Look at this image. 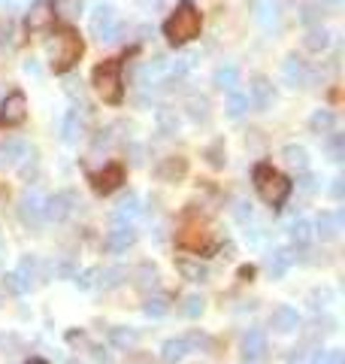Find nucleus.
Instances as JSON below:
<instances>
[{"label":"nucleus","mask_w":345,"mask_h":364,"mask_svg":"<svg viewBox=\"0 0 345 364\" xmlns=\"http://www.w3.org/2000/svg\"><path fill=\"white\" fill-rule=\"evenodd\" d=\"M200 25H203V18L197 13V6L188 4V0H182V4L176 6V13L164 21V37L172 46H185L200 33Z\"/></svg>","instance_id":"obj_2"},{"label":"nucleus","mask_w":345,"mask_h":364,"mask_svg":"<svg viewBox=\"0 0 345 364\" xmlns=\"http://www.w3.org/2000/svg\"><path fill=\"white\" fill-rule=\"evenodd\" d=\"M303 46H306L309 52H324L327 46H330V33H327L324 28H312V31H309L306 37H303Z\"/></svg>","instance_id":"obj_32"},{"label":"nucleus","mask_w":345,"mask_h":364,"mask_svg":"<svg viewBox=\"0 0 345 364\" xmlns=\"http://www.w3.org/2000/svg\"><path fill=\"white\" fill-rule=\"evenodd\" d=\"M55 273H61V277H73V261H61V264L55 267Z\"/></svg>","instance_id":"obj_47"},{"label":"nucleus","mask_w":345,"mask_h":364,"mask_svg":"<svg viewBox=\"0 0 345 364\" xmlns=\"http://www.w3.org/2000/svg\"><path fill=\"white\" fill-rule=\"evenodd\" d=\"M6 4H9V6H16V9H18V6H28V4H31V0H6Z\"/></svg>","instance_id":"obj_50"},{"label":"nucleus","mask_w":345,"mask_h":364,"mask_svg":"<svg viewBox=\"0 0 345 364\" xmlns=\"http://www.w3.org/2000/svg\"><path fill=\"white\" fill-rule=\"evenodd\" d=\"M158 128H160V134H164V136H172V134H176L179 131V119H176V112H170L167 107L164 109H158Z\"/></svg>","instance_id":"obj_34"},{"label":"nucleus","mask_w":345,"mask_h":364,"mask_svg":"<svg viewBox=\"0 0 345 364\" xmlns=\"http://www.w3.org/2000/svg\"><path fill=\"white\" fill-rule=\"evenodd\" d=\"M73 195L70 191H61V195H55V198H45V219H52V222H64L67 215L73 213Z\"/></svg>","instance_id":"obj_12"},{"label":"nucleus","mask_w":345,"mask_h":364,"mask_svg":"<svg viewBox=\"0 0 345 364\" xmlns=\"http://www.w3.org/2000/svg\"><path fill=\"white\" fill-rule=\"evenodd\" d=\"M255 186H258V195L270 203V207H282L291 195V182H288L282 173H275L273 167L267 164H258L255 167Z\"/></svg>","instance_id":"obj_3"},{"label":"nucleus","mask_w":345,"mask_h":364,"mask_svg":"<svg viewBox=\"0 0 345 364\" xmlns=\"http://www.w3.org/2000/svg\"><path fill=\"white\" fill-rule=\"evenodd\" d=\"M315 18H318L315 6H312V4H306V6H303V21H315Z\"/></svg>","instance_id":"obj_48"},{"label":"nucleus","mask_w":345,"mask_h":364,"mask_svg":"<svg viewBox=\"0 0 345 364\" xmlns=\"http://www.w3.org/2000/svg\"><path fill=\"white\" fill-rule=\"evenodd\" d=\"M270 325L279 334H291V331H297V325H300V316H297L294 306H275L270 316Z\"/></svg>","instance_id":"obj_16"},{"label":"nucleus","mask_w":345,"mask_h":364,"mask_svg":"<svg viewBox=\"0 0 345 364\" xmlns=\"http://www.w3.org/2000/svg\"><path fill=\"white\" fill-rule=\"evenodd\" d=\"M179 246L191 249V252H206L215 246V231L206 222H191L179 231Z\"/></svg>","instance_id":"obj_6"},{"label":"nucleus","mask_w":345,"mask_h":364,"mask_svg":"<svg viewBox=\"0 0 345 364\" xmlns=\"http://www.w3.org/2000/svg\"><path fill=\"white\" fill-rule=\"evenodd\" d=\"M282 76H285V82L291 85V88H303L309 85V70H306V64L297 58V55H288L285 64H282Z\"/></svg>","instance_id":"obj_13"},{"label":"nucleus","mask_w":345,"mask_h":364,"mask_svg":"<svg viewBox=\"0 0 345 364\" xmlns=\"http://www.w3.org/2000/svg\"><path fill=\"white\" fill-rule=\"evenodd\" d=\"M312 364H345V355L339 349H330V352H321Z\"/></svg>","instance_id":"obj_42"},{"label":"nucleus","mask_w":345,"mask_h":364,"mask_svg":"<svg viewBox=\"0 0 345 364\" xmlns=\"http://www.w3.org/2000/svg\"><path fill=\"white\" fill-rule=\"evenodd\" d=\"M167 310H170V301H167V298H158V294L143 304V313H146V316H152V318L167 316Z\"/></svg>","instance_id":"obj_37"},{"label":"nucleus","mask_w":345,"mask_h":364,"mask_svg":"<svg viewBox=\"0 0 345 364\" xmlns=\"http://www.w3.org/2000/svg\"><path fill=\"white\" fill-rule=\"evenodd\" d=\"M88 28H91V33H94L100 43H115V40H119V33H121V21H119V16H115L112 6L100 4L94 13H91Z\"/></svg>","instance_id":"obj_5"},{"label":"nucleus","mask_w":345,"mask_h":364,"mask_svg":"<svg viewBox=\"0 0 345 364\" xmlns=\"http://www.w3.org/2000/svg\"><path fill=\"white\" fill-rule=\"evenodd\" d=\"M25 119H28V97L21 91L6 95L4 104H0V128H18Z\"/></svg>","instance_id":"obj_8"},{"label":"nucleus","mask_w":345,"mask_h":364,"mask_svg":"<svg viewBox=\"0 0 345 364\" xmlns=\"http://www.w3.org/2000/svg\"><path fill=\"white\" fill-rule=\"evenodd\" d=\"M236 79H239V70L234 64H221L215 70V85L221 88V91H234L236 88Z\"/></svg>","instance_id":"obj_30"},{"label":"nucleus","mask_w":345,"mask_h":364,"mask_svg":"<svg viewBox=\"0 0 345 364\" xmlns=\"http://www.w3.org/2000/svg\"><path fill=\"white\" fill-rule=\"evenodd\" d=\"M133 240H136V231L131 225H115L106 234V249L109 252H124L128 246H133Z\"/></svg>","instance_id":"obj_18"},{"label":"nucleus","mask_w":345,"mask_h":364,"mask_svg":"<svg viewBox=\"0 0 345 364\" xmlns=\"http://www.w3.org/2000/svg\"><path fill=\"white\" fill-rule=\"evenodd\" d=\"M4 286H6L9 291H13V294H25V291H31V286L18 277L16 270H13V273H6V277H4Z\"/></svg>","instance_id":"obj_39"},{"label":"nucleus","mask_w":345,"mask_h":364,"mask_svg":"<svg viewBox=\"0 0 345 364\" xmlns=\"http://www.w3.org/2000/svg\"><path fill=\"white\" fill-rule=\"evenodd\" d=\"M263 352H267V334L258 331V328L246 331L243 334V355H246V361H258Z\"/></svg>","instance_id":"obj_20"},{"label":"nucleus","mask_w":345,"mask_h":364,"mask_svg":"<svg viewBox=\"0 0 345 364\" xmlns=\"http://www.w3.org/2000/svg\"><path fill=\"white\" fill-rule=\"evenodd\" d=\"M288 237H291L294 246H309L315 240V225L309 219H294L291 228H288Z\"/></svg>","instance_id":"obj_22"},{"label":"nucleus","mask_w":345,"mask_h":364,"mask_svg":"<svg viewBox=\"0 0 345 364\" xmlns=\"http://www.w3.org/2000/svg\"><path fill=\"white\" fill-rule=\"evenodd\" d=\"M188 116L197 119V122L209 116V104H206V97H191L188 100Z\"/></svg>","instance_id":"obj_38"},{"label":"nucleus","mask_w":345,"mask_h":364,"mask_svg":"<svg viewBox=\"0 0 345 364\" xmlns=\"http://www.w3.org/2000/svg\"><path fill=\"white\" fill-rule=\"evenodd\" d=\"M282 158H285V164L288 167H294V170H309V152L303 149V146H297V143H288L285 149H282Z\"/></svg>","instance_id":"obj_25"},{"label":"nucleus","mask_w":345,"mask_h":364,"mask_svg":"<svg viewBox=\"0 0 345 364\" xmlns=\"http://www.w3.org/2000/svg\"><path fill=\"white\" fill-rule=\"evenodd\" d=\"M0 43H13V21L0 18Z\"/></svg>","instance_id":"obj_46"},{"label":"nucleus","mask_w":345,"mask_h":364,"mask_svg":"<svg viewBox=\"0 0 345 364\" xmlns=\"http://www.w3.org/2000/svg\"><path fill=\"white\" fill-rule=\"evenodd\" d=\"M327 4H342V0H327Z\"/></svg>","instance_id":"obj_51"},{"label":"nucleus","mask_w":345,"mask_h":364,"mask_svg":"<svg viewBox=\"0 0 345 364\" xmlns=\"http://www.w3.org/2000/svg\"><path fill=\"white\" fill-rule=\"evenodd\" d=\"M294 261H297V255L291 252V249H275L273 258H270V277H275V279L285 277L288 267H291Z\"/></svg>","instance_id":"obj_27"},{"label":"nucleus","mask_w":345,"mask_h":364,"mask_svg":"<svg viewBox=\"0 0 345 364\" xmlns=\"http://www.w3.org/2000/svg\"><path fill=\"white\" fill-rule=\"evenodd\" d=\"M333 128H336V116H333V112L330 109H315L312 112V116H309V131H312V134H330Z\"/></svg>","instance_id":"obj_24"},{"label":"nucleus","mask_w":345,"mask_h":364,"mask_svg":"<svg viewBox=\"0 0 345 364\" xmlns=\"http://www.w3.org/2000/svg\"><path fill=\"white\" fill-rule=\"evenodd\" d=\"M136 337H140V334L131 331V328H112V331H109V340H112V343L119 346V349L133 346V343H136Z\"/></svg>","instance_id":"obj_36"},{"label":"nucleus","mask_w":345,"mask_h":364,"mask_svg":"<svg viewBox=\"0 0 345 364\" xmlns=\"http://www.w3.org/2000/svg\"><path fill=\"white\" fill-rule=\"evenodd\" d=\"M124 279H128V270L119 267V264L97 270V286H100V289H106V291H109V289H119Z\"/></svg>","instance_id":"obj_26"},{"label":"nucleus","mask_w":345,"mask_h":364,"mask_svg":"<svg viewBox=\"0 0 345 364\" xmlns=\"http://www.w3.org/2000/svg\"><path fill=\"white\" fill-rule=\"evenodd\" d=\"M97 270H100V267H91V270L82 273V277H76V286H79V289H94V286H97Z\"/></svg>","instance_id":"obj_43"},{"label":"nucleus","mask_w":345,"mask_h":364,"mask_svg":"<svg viewBox=\"0 0 345 364\" xmlns=\"http://www.w3.org/2000/svg\"><path fill=\"white\" fill-rule=\"evenodd\" d=\"M88 182H91V188H94L97 195H112V191L124 182V167L109 164V167H103L100 173H91Z\"/></svg>","instance_id":"obj_10"},{"label":"nucleus","mask_w":345,"mask_h":364,"mask_svg":"<svg viewBox=\"0 0 345 364\" xmlns=\"http://www.w3.org/2000/svg\"><path fill=\"white\" fill-rule=\"evenodd\" d=\"M251 6H255V18L261 21L267 31L279 28L282 21V13H279V0H251Z\"/></svg>","instance_id":"obj_15"},{"label":"nucleus","mask_w":345,"mask_h":364,"mask_svg":"<svg viewBox=\"0 0 345 364\" xmlns=\"http://www.w3.org/2000/svg\"><path fill=\"white\" fill-rule=\"evenodd\" d=\"M185 167H188V164H185V158H167V161L158 167V176H160V179L182 176V173H185Z\"/></svg>","instance_id":"obj_35"},{"label":"nucleus","mask_w":345,"mask_h":364,"mask_svg":"<svg viewBox=\"0 0 345 364\" xmlns=\"http://www.w3.org/2000/svg\"><path fill=\"white\" fill-rule=\"evenodd\" d=\"M273 100H275V91L270 85V79H263V76L251 79V85H248V104L258 107V109H267V107H273Z\"/></svg>","instance_id":"obj_11"},{"label":"nucleus","mask_w":345,"mask_h":364,"mask_svg":"<svg viewBox=\"0 0 345 364\" xmlns=\"http://www.w3.org/2000/svg\"><path fill=\"white\" fill-rule=\"evenodd\" d=\"M182 313L191 316V318H197L203 313V298H197V294H191V298H185V306H182Z\"/></svg>","instance_id":"obj_41"},{"label":"nucleus","mask_w":345,"mask_h":364,"mask_svg":"<svg viewBox=\"0 0 345 364\" xmlns=\"http://www.w3.org/2000/svg\"><path fill=\"white\" fill-rule=\"evenodd\" d=\"M342 222H345L342 210H336V213H321L318 222H315V228H318L315 234H321L324 240H336L339 231H342Z\"/></svg>","instance_id":"obj_19"},{"label":"nucleus","mask_w":345,"mask_h":364,"mask_svg":"<svg viewBox=\"0 0 345 364\" xmlns=\"http://www.w3.org/2000/svg\"><path fill=\"white\" fill-rule=\"evenodd\" d=\"M248 107H251V104H248V95H239L236 88L230 91V97H227V116H230V119H239Z\"/></svg>","instance_id":"obj_33"},{"label":"nucleus","mask_w":345,"mask_h":364,"mask_svg":"<svg viewBox=\"0 0 345 364\" xmlns=\"http://www.w3.org/2000/svg\"><path fill=\"white\" fill-rule=\"evenodd\" d=\"M61 136L67 143H76L79 136H82V116H79V109H70L64 116V124H61Z\"/></svg>","instance_id":"obj_29"},{"label":"nucleus","mask_w":345,"mask_h":364,"mask_svg":"<svg viewBox=\"0 0 345 364\" xmlns=\"http://www.w3.org/2000/svg\"><path fill=\"white\" fill-rule=\"evenodd\" d=\"M94 88L100 91V97L106 104H121L124 88H121V64L119 61H103L94 67Z\"/></svg>","instance_id":"obj_4"},{"label":"nucleus","mask_w":345,"mask_h":364,"mask_svg":"<svg viewBox=\"0 0 345 364\" xmlns=\"http://www.w3.org/2000/svg\"><path fill=\"white\" fill-rule=\"evenodd\" d=\"M21 158H28V143H21V140H6V143H0V170L16 167Z\"/></svg>","instance_id":"obj_21"},{"label":"nucleus","mask_w":345,"mask_h":364,"mask_svg":"<svg viewBox=\"0 0 345 364\" xmlns=\"http://www.w3.org/2000/svg\"><path fill=\"white\" fill-rule=\"evenodd\" d=\"M45 55H49V64L55 73H67L79 61V55H82V40L70 28L55 31L49 43H45Z\"/></svg>","instance_id":"obj_1"},{"label":"nucleus","mask_w":345,"mask_h":364,"mask_svg":"<svg viewBox=\"0 0 345 364\" xmlns=\"http://www.w3.org/2000/svg\"><path fill=\"white\" fill-rule=\"evenodd\" d=\"M55 9H67V16H79L82 13V4L79 0H58Z\"/></svg>","instance_id":"obj_44"},{"label":"nucleus","mask_w":345,"mask_h":364,"mask_svg":"<svg viewBox=\"0 0 345 364\" xmlns=\"http://www.w3.org/2000/svg\"><path fill=\"white\" fill-rule=\"evenodd\" d=\"M330 191H333V198L339 200V198L345 195V188H342V179H333V188H330Z\"/></svg>","instance_id":"obj_49"},{"label":"nucleus","mask_w":345,"mask_h":364,"mask_svg":"<svg viewBox=\"0 0 345 364\" xmlns=\"http://www.w3.org/2000/svg\"><path fill=\"white\" fill-rule=\"evenodd\" d=\"M191 67H194V55H179V58L167 61V76H170V82H172V79L188 76V73H191Z\"/></svg>","instance_id":"obj_31"},{"label":"nucleus","mask_w":345,"mask_h":364,"mask_svg":"<svg viewBox=\"0 0 345 364\" xmlns=\"http://www.w3.org/2000/svg\"><path fill=\"white\" fill-rule=\"evenodd\" d=\"M191 352V340L188 337H170L164 346H160V361L164 364H179Z\"/></svg>","instance_id":"obj_17"},{"label":"nucleus","mask_w":345,"mask_h":364,"mask_svg":"<svg viewBox=\"0 0 345 364\" xmlns=\"http://www.w3.org/2000/svg\"><path fill=\"white\" fill-rule=\"evenodd\" d=\"M234 215H236L239 222H248V219H251V203H246V200H236Z\"/></svg>","instance_id":"obj_45"},{"label":"nucleus","mask_w":345,"mask_h":364,"mask_svg":"<svg viewBox=\"0 0 345 364\" xmlns=\"http://www.w3.org/2000/svg\"><path fill=\"white\" fill-rule=\"evenodd\" d=\"M140 198L136 195H128V198H121V203L115 207V213H112V219H115V225H131L136 215H140Z\"/></svg>","instance_id":"obj_23"},{"label":"nucleus","mask_w":345,"mask_h":364,"mask_svg":"<svg viewBox=\"0 0 345 364\" xmlns=\"http://www.w3.org/2000/svg\"><path fill=\"white\" fill-rule=\"evenodd\" d=\"M164 82H170V76H167V58L148 61L143 70H140V85H146V88H158V85H164Z\"/></svg>","instance_id":"obj_14"},{"label":"nucleus","mask_w":345,"mask_h":364,"mask_svg":"<svg viewBox=\"0 0 345 364\" xmlns=\"http://www.w3.org/2000/svg\"><path fill=\"white\" fill-rule=\"evenodd\" d=\"M176 267H179L182 277L191 279V282H206V279H209V267L200 264V261H188V258H182Z\"/></svg>","instance_id":"obj_28"},{"label":"nucleus","mask_w":345,"mask_h":364,"mask_svg":"<svg viewBox=\"0 0 345 364\" xmlns=\"http://www.w3.org/2000/svg\"><path fill=\"white\" fill-rule=\"evenodd\" d=\"M55 16H58L55 4H49V0H37V4H31V6H28L25 28H28L31 33H37V31H49V28L55 25Z\"/></svg>","instance_id":"obj_9"},{"label":"nucleus","mask_w":345,"mask_h":364,"mask_svg":"<svg viewBox=\"0 0 345 364\" xmlns=\"http://www.w3.org/2000/svg\"><path fill=\"white\" fill-rule=\"evenodd\" d=\"M330 136V143H327V149H330V158H333V161H342V158H345V140H342V134H327Z\"/></svg>","instance_id":"obj_40"},{"label":"nucleus","mask_w":345,"mask_h":364,"mask_svg":"<svg viewBox=\"0 0 345 364\" xmlns=\"http://www.w3.org/2000/svg\"><path fill=\"white\" fill-rule=\"evenodd\" d=\"M70 364H76V361H70Z\"/></svg>","instance_id":"obj_53"},{"label":"nucleus","mask_w":345,"mask_h":364,"mask_svg":"<svg viewBox=\"0 0 345 364\" xmlns=\"http://www.w3.org/2000/svg\"><path fill=\"white\" fill-rule=\"evenodd\" d=\"M28 364H43V361H28Z\"/></svg>","instance_id":"obj_52"},{"label":"nucleus","mask_w":345,"mask_h":364,"mask_svg":"<svg viewBox=\"0 0 345 364\" xmlns=\"http://www.w3.org/2000/svg\"><path fill=\"white\" fill-rule=\"evenodd\" d=\"M18 215L21 222L31 225V228H40L45 222V195L40 188H28L18 200Z\"/></svg>","instance_id":"obj_7"}]
</instances>
